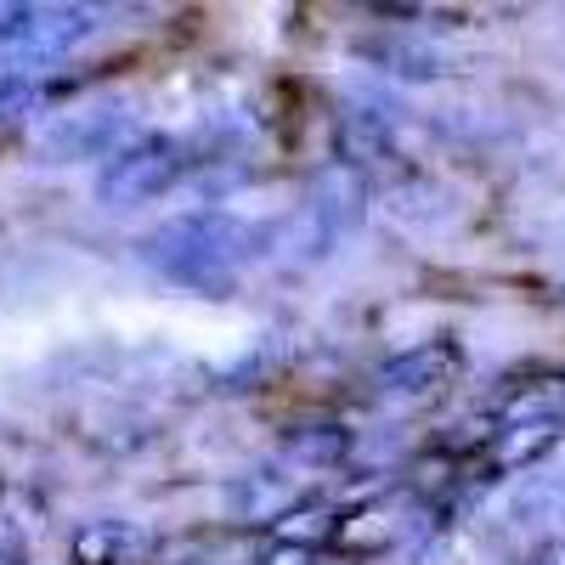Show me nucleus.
Wrapping results in <instances>:
<instances>
[{"label":"nucleus","mask_w":565,"mask_h":565,"mask_svg":"<svg viewBox=\"0 0 565 565\" xmlns=\"http://www.w3.org/2000/svg\"><path fill=\"white\" fill-rule=\"evenodd\" d=\"M458 367V351L452 345H418L413 356H396L380 367V385L385 396H407V402H424V396H441L447 380Z\"/></svg>","instance_id":"2"},{"label":"nucleus","mask_w":565,"mask_h":565,"mask_svg":"<svg viewBox=\"0 0 565 565\" xmlns=\"http://www.w3.org/2000/svg\"><path fill=\"white\" fill-rule=\"evenodd\" d=\"M130 526L125 521H85L79 532H74V543H68V554H74V565H125L130 559Z\"/></svg>","instance_id":"3"},{"label":"nucleus","mask_w":565,"mask_h":565,"mask_svg":"<svg viewBox=\"0 0 565 565\" xmlns=\"http://www.w3.org/2000/svg\"><path fill=\"white\" fill-rule=\"evenodd\" d=\"M255 565H317V548H300V543H271L255 554Z\"/></svg>","instance_id":"5"},{"label":"nucleus","mask_w":565,"mask_h":565,"mask_svg":"<svg viewBox=\"0 0 565 565\" xmlns=\"http://www.w3.org/2000/svg\"><path fill=\"white\" fill-rule=\"evenodd\" d=\"M345 430H334V424H322V430H300V436H289V458H306V463H340L345 458Z\"/></svg>","instance_id":"4"},{"label":"nucleus","mask_w":565,"mask_h":565,"mask_svg":"<svg viewBox=\"0 0 565 565\" xmlns=\"http://www.w3.org/2000/svg\"><path fill=\"white\" fill-rule=\"evenodd\" d=\"M181 170H186V148H181L175 136H141V141L119 148V153L103 164L97 193H103V204H114V210L148 204V199L170 193V186L181 181Z\"/></svg>","instance_id":"1"},{"label":"nucleus","mask_w":565,"mask_h":565,"mask_svg":"<svg viewBox=\"0 0 565 565\" xmlns=\"http://www.w3.org/2000/svg\"><path fill=\"white\" fill-rule=\"evenodd\" d=\"M0 565H29V543H23V532L7 526V521H0Z\"/></svg>","instance_id":"7"},{"label":"nucleus","mask_w":565,"mask_h":565,"mask_svg":"<svg viewBox=\"0 0 565 565\" xmlns=\"http://www.w3.org/2000/svg\"><path fill=\"white\" fill-rule=\"evenodd\" d=\"M23 103H29V85H23L18 74H0V125H7Z\"/></svg>","instance_id":"6"}]
</instances>
